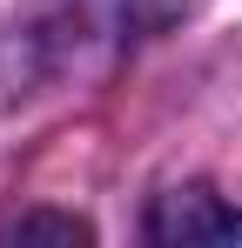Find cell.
<instances>
[{
	"instance_id": "6da1fadb",
	"label": "cell",
	"mask_w": 242,
	"mask_h": 248,
	"mask_svg": "<svg viewBox=\"0 0 242 248\" xmlns=\"http://www.w3.org/2000/svg\"><path fill=\"white\" fill-rule=\"evenodd\" d=\"M148 242H168V248H195V242H242V208L222 202L208 181H182V188H168L155 195L148 208Z\"/></svg>"
},
{
	"instance_id": "7a4b0ae2",
	"label": "cell",
	"mask_w": 242,
	"mask_h": 248,
	"mask_svg": "<svg viewBox=\"0 0 242 248\" xmlns=\"http://www.w3.org/2000/svg\"><path fill=\"white\" fill-rule=\"evenodd\" d=\"M7 242H94V228L81 215H54V208H27L14 221H0Z\"/></svg>"
}]
</instances>
